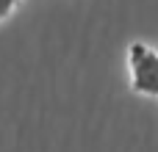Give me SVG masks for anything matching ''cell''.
<instances>
[{"label":"cell","instance_id":"obj_1","mask_svg":"<svg viewBox=\"0 0 158 152\" xmlns=\"http://www.w3.org/2000/svg\"><path fill=\"white\" fill-rule=\"evenodd\" d=\"M131 86L139 94L158 97V53L153 47H147L144 42H133L131 53Z\"/></svg>","mask_w":158,"mask_h":152},{"label":"cell","instance_id":"obj_2","mask_svg":"<svg viewBox=\"0 0 158 152\" xmlns=\"http://www.w3.org/2000/svg\"><path fill=\"white\" fill-rule=\"evenodd\" d=\"M17 3H19V0H0V22L14 11V6H17Z\"/></svg>","mask_w":158,"mask_h":152}]
</instances>
